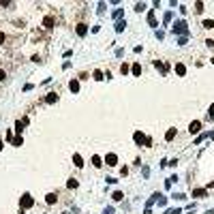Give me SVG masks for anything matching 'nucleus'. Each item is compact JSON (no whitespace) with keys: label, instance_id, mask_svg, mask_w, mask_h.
I'll list each match as a JSON object with an SVG mask.
<instances>
[{"label":"nucleus","instance_id":"1","mask_svg":"<svg viewBox=\"0 0 214 214\" xmlns=\"http://www.w3.org/2000/svg\"><path fill=\"white\" fill-rule=\"evenodd\" d=\"M171 32H173V34H180V37H188V34H191V30H188V24H186L184 19L176 22V24L171 26Z\"/></svg>","mask_w":214,"mask_h":214},{"label":"nucleus","instance_id":"2","mask_svg":"<svg viewBox=\"0 0 214 214\" xmlns=\"http://www.w3.org/2000/svg\"><path fill=\"white\" fill-rule=\"evenodd\" d=\"M32 206H34V197H32L30 193H24L22 199H19V208H22V210H28V208H32Z\"/></svg>","mask_w":214,"mask_h":214},{"label":"nucleus","instance_id":"3","mask_svg":"<svg viewBox=\"0 0 214 214\" xmlns=\"http://www.w3.org/2000/svg\"><path fill=\"white\" fill-rule=\"evenodd\" d=\"M103 163H107V167H116L118 165V154L116 152H107L105 159H103Z\"/></svg>","mask_w":214,"mask_h":214},{"label":"nucleus","instance_id":"4","mask_svg":"<svg viewBox=\"0 0 214 214\" xmlns=\"http://www.w3.org/2000/svg\"><path fill=\"white\" fill-rule=\"evenodd\" d=\"M146 139H148V137H146L141 131H135V133H133V141H135L137 146H146Z\"/></svg>","mask_w":214,"mask_h":214},{"label":"nucleus","instance_id":"5","mask_svg":"<svg viewBox=\"0 0 214 214\" xmlns=\"http://www.w3.org/2000/svg\"><path fill=\"white\" fill-rule=\"evenodd\" d=\"M199 131H201V122H199V120H193V122L188 124V133H191V135H195V133H199Z\"/></svg>","mask_w":214,"mask_h":214},{"label":"nucleus","instance_id":"6","mask_svg":"<svg viewBox=\"0 0 214 214\" xmlns=\"http://www.w3.org/2000/svg\"><path fill=\"white\" fill-rule=\"evenodd\" d=\"M75 32H77V37H86L88 34V26L86 24H77L75 26Z\"/></svg>","mask_w":214,"mask_h":214},{"label":"nucleus","instance_id":"7","mask_svg":"<svg viewBox=\"0 0 214 214\" xmlns=\"http://www.w3.org/2000/svg\"><path fill=\"white\" fill-rule=\"evenodd\" d=\"M148 26H152V28H156L159 24H156V15H154V11L150 9L148 11Z\"/></svg>","mask_w":214,"mask_h":214},{"label":"nucleus","instance_id":"8","mask_svg":"<svg viewBox=\"0 0 214 214\" xmlns=\"http://www.w3.org/2000/svg\"><path fill=\"white\" fill-rule=\"evenodd\" d=\"M69 90H71L73 94H77V92H79V79H71V82H69Z\"/></svg>","mask_w":214,"mask_h":214},{"label":"nucleus","instance_id":"9","mask_svg":"<svg viewBox=\"0 0 214 214\" xmlns=\"http://www.w3.org/2000/svg\"><path fill=\"white\" fill-rule=\"evenodd\" d=\"M45 103H47V105H54V103H58V94H56V92H49V94L45 96Z\"/></svg>","mask_w":214,"mask_h":214},{"label":"nucleus","instance_id":"10","mask_svg":"<svg viewBox=\"0 0 214 214\" xmlns=\"http://www.w3.org/2000/svg\"><path fill=\"white\" fill-rule=\"evenodd\" d=\"M208 137H212V133H208V131H206V133H201V135H197L193 143H195V146H199V143H201L204 139H208Z\"/></svg>","mask_w":214,"mask_h":214},{"label":"nucleus","instance_id":"11","mask_svg":"<svg viewBox=\"0 0 214 214\" xmlns=\"http://www.w3.org/2000/svg\"><path fill=\"white\" fill-rule=\"evenodd\" d=\"M73 165H75L77 169H82V167H84V159H82V156H79L77 152L73 154Z\"/></svg>","mask_w":214,"mask_h":214},{"label":"nucleus","instance_id":"12","mask_svg":"<svg viewBox=\"0 0 214 214\" xmlns=\"http://www.w3.org/2000/svg\"><path fill=\"white\" fill-rule=\"evenodd\" d=\"M193 197H208V188H193Z\"/></svg>","mask_w":214,"mask_h":214},{"label":"nucleus","instance_id":"13","mask_svg":"<svg viewBox=\"0 0 214 214\" xmlns=\"http://www.w3.org/2000/svg\"><path fill=\"white\" fill-rule=\"evenodd\" d=\"M45 201H47L49 206H54V204L58 201V193H47V195H45Z\"/></svg>","mask_w":214,"mask_h":214},{"label":"nucleus","instance_id":"14","mask_svg":"<svg viewBox=\"0 0 214 214\" xmlns=\"http://www.w3.org/2000/svg\"><path fill=\"white\" fill-rule=\"evenodd\" d=\"M159 195H161V193H152V195H150V199L146 201V208H152V206L159 201Z\"/></svg>","mask_w":214,"mask_h":214},{"label":"nucleus","instance_id":"15","mask_svg":"<svg viewBox=\"0 0 214 214\" xmlns=\"http://www.w3.org/2000/svg\"><path fill=\"white\" fill-rule=\"evenodd\" d=\"M176 73H178L180 77H184V75H186V67H184L182 62H176Z\"/></svg>","mask_w":214,"mask_h":214},{"label":"nucleus","instance_id":"16","mask_svg":"<svg viewBox=\"0 0 214 214\" xmlns=\"http://www.w3.org/2000/svg\"><path fill=\"white\" fill-rule=\"evenodd\" d=\"M122 15H124V9H116V11L111 13V19H116V22H120V19H122Z\"/></svg>","mask_w":214,"mask_h":214},{"label":"nucleus","instance_id":"17","mask_svg":"<svg viewBox=\"0 0 214 214\" xmlns=\"http://www.w3.org/2000/svg\"><path fill=\"white\" fill-rule=\"evenodd\" d=\"M131 73H133L135 77H139V75H141V64H139V62H135V64L131 67Z\"/></svg>","mask_w":214,"mask_h":214},{"label":"nucleus","instance_id":"18","mask_svg":"<svg viewBox=\"0 0 214 214\" xmlns=\"http://www.w3.org/2000/svg\"><path fill=\"white\" fill-rule=\"evenodd\" d=\"M92 165H94L96 169H101V167H103V159H101L99 154H94V156H92Z\"/></svg>","mask_w":214,"mask_h":214},{"label":"nucleus","instance_id":"19","mask_svg":"<svg viewBox=\"0 0 214 214\" xmlns=\"http://www.w3.org/2000/svg\"><path fill=\"white\" fill-rule=\"evenodd\" d=\"M176 135H178V128H169V131L165 133V141H171Z\"/></svg>","mask_w":214,"mask_h":214},{"label":"nucleus","instance_id":"20","mask_svg":"<svg viewBox=\"0 0 214 214\" xmlns=\"http://www.w3.org/2000/svg\"><path fill=\"white\" fill-rule=\"evenodd\" d=\"M43 26H45V30H51L54 28V17H45L43 19Z\"/></svg>","mask_w":214,"mask_h":214},{"label":"nucleus","instance_id":"21","mask_svg":"<svg viewBox=\"0 0 214 214\" xmlns=\"http://www.w3.org/2000/svg\"><path fill=\"white\" fill-rule=\"evenodd\" d=\"M127 28V19H120V22H116V32H122Z\"/></svg>","mask_w":214,"mask_h":214},{"label":"nucleus","instance_id":"22","mask_svg":"<svg viewBox=\"0 0 214 214\" xmlns=\"http://www.w3.org/2000/svg\"><path fill=\"white\" fill-rule=\"evenodd\" d=\"M92 79H94V82H101V79H105V75H103V71H99V69H96V71L92 73Z\"/></svg>","mask_w":214,"mask_h":214},{"label":"nucleus","instance_id":"23","mask_svg":"<svg viewBox=\"0 0 214 214\" xmlns=\"http://www.w3.org/2000/svg\"><path fill=\"white\" fill-rule=\"evenodd\" d=\"M15 148H19V146H24V137L22 135H17V137H13V141H11Z\"/></svg>","mask_w":214,"mask_h":214},{"label":"nucleus","instance_id":"24","mask_svg":"<svg viewBox=\"0 0 214 214\" xmlns=\"http://www.w3.org/2000/svg\"><path fill=\"white\" fill-rule=\"evenodd\" d=\"M111 199H114V201H122V199H124V193H122V191H114Z\"/></svg>","mask_w":214,"mask_h":214},{"label":"nucleus","instance_id":"25","mask_svg":"<svg viewBox=\"0 0 214 214\" xmlns=\"http://www.w3.org/2000/svg\"><path fill=\"white\" fill-rule=\"evenodd\" d=\"M156 204H159V208H165V206H167V197H165V195L161 193V195H159V201H156Z\"/></svg>","mask_w":214,"mask_h":214},{"label":"nucleus","instance_id":"26","mask_svg":"<svg viewBox=\"0 0 214 214\" xmlns=\"http://www.w3.org/2000/svg\"><path fill=\"white\" fill-rule=\"evenodd\" d=\"M201 26H204L206 30H212V28H214V19H204V24H201Z\"/></svg>","mask_w":214,"mask_h":214},{"label":"nucleus","instance_id":"27","mask_svg":"<svg viewBox=\"0 0 214 214\" xmlns=\"http://www.w3.org/2000/svg\"><path fill=\"white\" fill-rule=\"evenodd\" d=\"M206 120H210V122L214 120V105H210V107H208V114H206Z\"/></svg>","mask_w":214,"mask_h":214},{"label":"nucleus","instance_id":"28","mask_svg":"<svg viewBox=\"0 0 214 214\" xmlns=\"http://www.w3.org/2000/svg\"><path fill=\"white\" fill-rule=\"evenodd\" d=\"M67 186H69V188H77V186H79V182H77L75 178H71V180L67 182Z\"/></svg>","mask_w":214,"mask_h":214},{"label":"nucleus","instance_id":"29","mask_svg":"<svg viewBox=\"0 0 214 214\" xmlns=\"http://www.w3.org/2000/svg\"><path fill=\"white\" fill-rule=\"evenodd\" d=\"M128 71H131V67H128L127 62H122V64H120V73H122V75H127Z\"/></svg>","mask_w":214,"mask_h":214},{"label":"nucleus","instance_id":"30","mask_svg":"<svg viewBox=\"0 0 214 214\" xmlns=\"http://www.w3.org/2000/svg\"><path fill=\"white\" fill-rule=\"evenodd\" d=\"M171 17H173V13H171V11H167V13H165V17H163V24H165V26L171 22Z\"/></svg>","mask_w":214,"mask_h":214},{"label":"nucleus","instance_id":"31","mask_svg":"<svg viewBox=\"0 0 214 214\" xmlns=\"http://www.w3.org/2000/svg\"><path fill=\"white\" fill-rule=\"evenodd\" d=\"M24 124H22V120H17V122H15V131H17V135H22V131H24Z\"/></svg>","mask_w":214,"mask_h":214},{"label":"nucleus","instance_id":"32","mask_svg":"<svg viewBox=\"0 0 214 214\" xmlns=\"http://www.w3.org/2000/svg\"><path fill=\"white\" fill-rule=\"evenodd\" d=\"M178 45H180V47H184V45H186V43H188V37H178Z\"/></svg>","mask_w":214,"mask_h":214},{"label":"nucleus","instance_id":"33","mask_svg":"<svg viewBox=\"0 0 214 214\" xmlns=\"http://www.w3.org/2000/svg\"><path fill=\"white\" fill-rule=\"evenodd\" d=\"M135 11H137V13L146 11V2H137V4H135Z\"/></svg>","mask_w":214,"mask_h":214},{"label":"nucleus","instance_id":"34","mask_svg":"<svg viewBox=\"0 0 214 214\" xmlns=\"http://www.w3.org/2000/svg\"><path fill=\"white\" fill-rule=\"evenodd\" d=\"M171 197H173V199H178V201H184V199H186V195H184V193H173Z\"/></svg>","mask_w":214,"mask_h":214},{"label":"nucleus","instance_id":"35","mask_svg":"<svg viewBox=\"0 0 214 214\" xmlns=\"http://www.w3.org/2000/svg\"><path fill=\"white\" fill-rule=\"evenodd\" d=\"M165 214H182V208H169L165 210Z\"/></svg>","mask_w":214,"mask_h":214},{"label":"nucleus","instance_id":"36","mask_svg":"<svg viewBox=\"0 0 214 214\" xmlns=\"http://www.w3.org/2000/svg\"><path fill=\"white\" fill-rule=\"evenodd\" d=\"M195 13H204V2H195Z\"/></svg>","mask_w":214,"mask_h":214},{"label":"nucleus","instance_id":"37","mask_svg":"<svg viewBox=\"0 0 214 214\" xmlns=\"http://www.w3.org/2000/svg\"><path fill=\"white\" fill-rule=\"evenodd\" d=\"M154 37H156L159 41H163V39H165V32H163V30H156V32H154Z\"/></svg>","mask_w":214,"mask_h":214},{"label":"nucleus","instance_id":"38","mask_svg":"<svg viewBox=\"0 0 214 214\" xmlns=\"http://www.w3.org/2000/svg\"><path fill=\"white\" fill-rule=\"evenodd\" d=\"M141 173H143V178H148V176H150V169H148V165H141Z\"/></svg>","mask_w":214,"mask_h":214},{"label":"nucleus","instance_id":"39","mask_svg":"<svg viewBox=\"0 0 214 214\" xmlns=\"http://www.w3.org/2000/svg\"><path fill=\"white\" fill-rule=\"evenodd\" d=\"M105 6H107L105 2H99V9H96V11H99V15H101V13H105Z\"/></svg>","mask_w":214,"mask_h":214},{"label":"nucleus","instance_id":"40","mask_svg":"<svg viewBox=\"0 0 214 214\" xmlns=\"http://www.w3.org/2000/svg\"><path fill=\"white\" fill-rule=\"evenodd\" d=\"M4 139H6V141H13V133H11V131H4Z\"/></svg>","mask_w":214,"mask_h":214},{"label":"nucleus","instance_id":"41","mask_svg":"<svg viewBox=\"0 0 214 214\" xmlns=\"http://www.w3.org/2000/svg\"><path fill=\"white\" fill-rule=\"evenodd\" d=\"M122 56H124V49L118 47V49H116V58H122Z\"/></svg>","mask_w":214,"mask_h":214},{"label":"nucleus","instance_id":"42","mask_svg":"<svg viewBox=\"0 0 214 214\" xmlns=\"http://www.w3.org/2000/svg\"><path fill=\"white\" fill-rule=\"evenodd\" d=\"M178 6H180V9H178V11H180V13H182V15H186V11H188V9H186V6H184V4H178Z\"/></svg>","mask_w":214,"mask_h":214},{"label":"nucleus","instance_id":"43","mask_svg":"<svg viewBox=\"0 0 214 214\" xmlns=\"http://www.w3.org/2000/svg\"><path fill=\"white\" fill-rule=\"evenodd\" d=\"M120 176H122V178L128 176V167H120Z\"/></svg>","mask_w":214,"mask_h":214},{"label":"nucleus","instance_id":"44","mask_svg":"<svg viewBox=\"0 0 214 214\" xmlns=\"http://www.w3.org/2000/svg\"><path fill=\"white\" fill-rule=\"evenodd\" d=\"M32 88H34V86H32V84H26V86H24V92H30Z\"/></svg>","mask_w":214,"mask_h":214},{"label":"nucleus","instance_id":"45","mask_svg":"<svg viewBox=\"0 0 214 214\" xmlns=\"http://www.w3.org/2000/svg\"><path fill=\"white\" fill-rule=\"evenodd\" d=\"M171 184H173V182H171V178H167V180H165V188H171Z\"/></svg>","mask_w":214,"mask_h":214},{"label":"nucleus","instance_id":"46","mask_svg":"<svg viewBox=\"0 0 214 214\" xmlns=\"http://www.w3.org/2000/svg\"><path fill=\"white\" fill-rule=\"evenodd\" d=\"M103 214H114V208H105V210H103Z\"/></svg>","mask_w":214,"mask_h":214},{"label":"nucleus","instance_id":"47","mask_svg":"<svg viewBox=\"0 0 214 214\" xmlns=\"http://www.w3.org/2000/svg\"><path fill=\"white\" fill-rule=\"evenodd\" d=\"M206 45H208V47H214V41H212V39H208V41H206Z\"/></svg>","mask_w":214,"mask_h":214},{"label":"nucleus","instance_id":"48","mask_svg":"<svg viewBox=\"0 0 214 214\" xmlns=\"http://www.w3.org/2000/svg\"><path fill=\"white\" fill-rule=\"evenodd\" d=\"M143 214H152V208H143Z\"/></svg>","mask_w":214,"mask_h":214},{"label":"nucleus","instance_id":"49","mask_svg":"<svg viewBox=\"0 0 214 214\" xmlns=\"http://www.w3.org/2000/svg\"><path fill=\"white\" fill-rule=\"evenodd\" d=\"M206 188H208V191H210V188H214V180H212V182H208V186H206Z\"/></svg>","mask_w":214,"mask_h":214},{"label":"nucleus","instance_id":"50","mask_svg":"<svg viewBox=\"0 0 214 214\" xmlns=\"http://www.w3.org/2000/svg\"><path fill=\"white\" fill-rule=\"evenodd\" d=\"M4 77H6V73H4V71H0V82H2Z\"/></svg>","mask_w":214,"mask_h":214},{"label":"nucleus","instance_id":"51","mask_svg":"<svg viewBox=\"0 0 214 214\" xmlns=\"http://www.w3.org/2000/svg\"><path fill=\"white\" fill-rule=\"evenodd\" d=\"M2 148H4V146H2V139H0V150H2Z\"/></svg>","mask_w":214,"mask_h":214},{"label":"nucleus","instance_id":"52","mask_svg":"<svg viewBox=\"0 0 214 214\" xmlns=\"http://www.w3.org/2000/svg\"><path fill=\"white\" fill-rule=\"evenodd\" d=\"M212 64H214V58H212Z\"/></svg>","mask_w":214,"mask_h":214}]
</instances>
